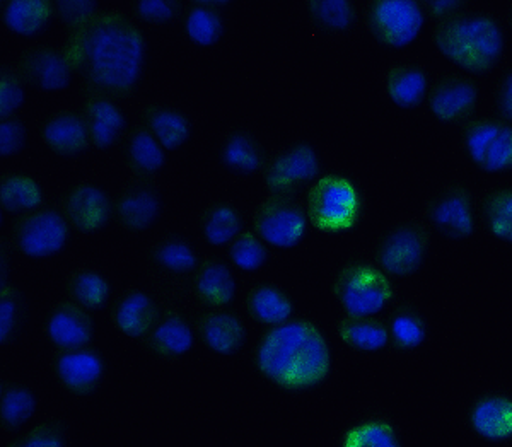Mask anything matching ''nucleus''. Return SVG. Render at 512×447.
Returning <instances> with one entry per match:
<instances>
[{
  "instance_id": "f257e3e1",
  "label": "nucleus",
  "mask_w": 512,
  "mask_h": 447,
  "mask_svg": "<svg viewBox=\"0 0 512 447\" xmlns=\"http://www.w3.org/2000/svg\"><path fill=\"white\" fill-rule=\"evenodd\" d=\"M64 52L86 99L122 103L134 98L151 65L146 31L125 14H105L67 33Z\"/></svg>"
},
{
  "instance_id": "f03ea898",
  "label": "nucleus",
  "mask_w": 512,
  "mask_h": 447,
  "mask_svg": "<svg viewBox=\"0 0 512 447\" xmlns=\"http://www.w3.org/2000/svg\"><path fill=\"white\" fill-rule=\"evenodd\" d=\"M335 360L328 333L308 316L263 331L251 355L256 374L292 396L323 388L333 378Z\"/></svg>"
},
{
  "instance_id": "7ed1b4c3",
  "label": "nucleus",
  "mask_w": 512,
  "mask_h": 447,
  "mask_svg": "<svg viewBox=\"0 0 512 447\" xmlns=\"http://www.w3.org/2000/svg\"><path fill=\"white\" fill-rule=\"evenodd\" d=\"M432 43L456 69L485 79L504 62L509 38L501 18L485 11H465L434 24Z\"/></svg>"
},
{
  "instance_id": "20e7f679",
  "label": "nucleus",
  "mask_w": 512,
  "mask_h": 447,
  "mask_svg": "<svg viewBox=\"0 0 512 447\" xmlns=\"http://www.w3.org/2000/svg\"><path fill=\"white\" fill-rule=\"evenodd\" d=\"M311 227L326 236L354 233L366 214L361 183L344 171L326 169L308 197Z\"/></svg>"
},
{
  "instance_id": "39448f33",
  "label": "nucleus",
  "mask_w": 512,
  "mask_h": 447,
  "mask_svg": "<svg viewBox=\"0 0 512 447\" xmlns=\"http://www.w3.org/2000/svg\"><path fill=\"white\" fill-rule=\"evenodd\" d=\"M332 294L347 318H381L396 292L388 273L364 256H352L335 273Z\"/></svg>"
},
{
  "instance_id": "423d86ee",
  "label": "nucleus",
  "mask_w": 512,
  "mask_h": 447,
  "mask_svg": "<svg viewBox=\"0 0 512 447\" xmlns=\"http://www.w3.org/2000/svg\"><path fill=\"white\" fill-rule=\"evenodd\" d=\"M325 171L320 149L309 140H296L270 156L262 171L263 185L274 198L299 200Z\"/></svg>"
},
{
  "instance_id": "0eeeda50",
  "label": "nucleus",
  "mask_w": 512,
  "mask_h": 447,
  "mask_svg": "<svg viewBox=\"0 0 512 447\" xmlns=\"http://www.w3.org/2000/svg\"><path fill=\"white\" fill-rule=\"evenodd\" d=\"M11 234L19 255L33 262H48L67 251L74 239V227L64 210L45 204L31 214L14 219Z\"/></svg>"
},
{
  "instance_id": "6e6552de",
  "label": "nucleus",
  "mask_w": 512,
  "mask_h": 447,
  "mask_svg": "<svg viewBox=\"0 0 512 447\" xmlns=\"http://www.w3.org/2000/svg\"><path fill=\"white\" fill-rule=\"evenodd\" d=\"M366 23L374 43L386 52L414 47L431 23L425 2L373 0L367 6Z\"/></svg>"
},
{
  "instance_id": "1a4fd4ad",
  "label": "nucleus",
  "mask_w": 512,
  "mask_h": 447,
  "mask_svg": "<svg viewBox=\"0 0 512 447\" xmlns=\"http://www.w3.org/2000/svg\"><path fill=\"white\" fill-rule=\"evenodd\" d=\"M431 256V236L420 222L388 227L374 246L373 258L391 279H410L424 270Z\"/></svg>"
},
{
  "instance_id": "9d476101",
  "label": "nucleus",
  "mask_w": 512,
  "mask_h": 447,
  "mask_svg": "<svg viewBox=\"0 0 512 447\" xmlns=\"http://www.w3.org/2000/svg\"><path fill=\"white\" fill-rule=\"evenodd\" d=\"M463 152L478 173L512 175V125L477 117L463 127Z\"/></svg>"
},
{
  "instance_id": "9b49d317",
  "label": "nucleus",
  "mask_w": 512,
  "mask_h": 447,
  "mask_svg": "<svg viewBox=\"0 0 512 447\" xmlns=\"http://www.w3.org/2000/svg\"><path fill=\"white\" fill-rule=\"evenodd\" d=\"M478 217L473 193L460 183L443 188L425 207V221L432 231L453 243H461L477 234Z\"/></svg>"
},
{
  "instance_id": "f8f14e48",
  "label": "nucleus",
  "mask_w": 512,
  "mask_h": 447,
  "mask_svg": "<svg viewBox=\"0 0 512 447\" xmlns=\"http://www.w3.org/2000/svg\"><path fill=\"white\" fill-rule=\"evenodd\" d=\"M255 229L270 250L294 251L308 241L313 227L306 205L272 197L256 210Z\"/></svg>"
},
{
  "instance_id": "ddd939ff",
  "label": "nucleus",
  "mask_w": 512,
  "mask_h": 447,
  "mask_svg": "<svg viewBox=\"0 0 512 447\" xmlns=\"http://www.w3.org/2000/svg\"><path fill=\"white\" fill-rule=\"evenodd\" d=\"M480 84L461 74H443L434 81L427 99V110L443 127L460 128L477 118Z\"/></svg>"
},
{
  "instance_id": "4468645a",
  "label": "nucleus",
  "mask_w": 512,
  "mask_h": 447,
  "mask_svg": "<svg viewBox=\"0 0 512 447\" xmlns=\"http://www.w3.org/2000/svg\"><path fill=\"white\" fill-rule=\"evenodd\" d=\"M60 209L76 233L96 236L105 233L115 219V198L105 186L86 181L65 190Z\"/></svg>"
},
{
  "instance_id": "2eb2a0df",
  "label": "nucleus",
  "mask_w": 512,
  "mask_h": 447,
  "mask_svg": "<svg viewBox=\"0 0 512 447\" xmlns=\"http://www.w3.org/2000/svg\"><path fill=\"white\" fill-rule=\"evenodd\" d=\"M18 76L28 89L40 93H59L74 84L77 74L64 48L40 45L28 48L19 55Z\"/></svg>"
},
{
  "instance_id": "dca6fc26",
  "label": "nucleus",
  "mask_w": 512,
  "mask_h": 447,
  "mask_svg": "<svg viewBox=\"0 0 512 447\" xmlns=\"http://www.w3.org/2000/svg\"><path fill=\"white\" fill-rule=\"evenodd\" d=\"M108 367L105 352L96 345L53 355L55 378L67 393L77 398L96 395L105 383Z\"/></svg>"
},
{
  "instance_id": "f3484780",
  "label": "nucleus",
  "mask_w": 512,
  "mask_h": 447,
  "mask_svg": "<svg viewBox=\"0 0 512 447\" xmlns=\"http://www.w3.org/2000/svg\"><path fill=\"white\" fill-rule=\"evenodd\" d=\"M197 342L219 357L241 354L250 340V331L233 308H205L192 318Z\"/></svg>"
},
{
  "instance_id": "a211bd4d",
  "label": "nucleus",
  "mask_w": 512,
  "mask_h": 447,
  "mask_svg": "<svg viewBox=\"0 0 512 447\" xmlns=\"http://www.w3.org/2000/svg\"><path fill=\"white\" fill-rule=\"evenodd\" d=\"M47 340L57 352H74L94 345L96 318L70 299L53 306L43 321Z\"/></svg>"
},
{
  "instance_id": "6ab92c4d",
  "label": "nucleus",
  "mask_w": 512,
  "mask_h": 447,
  "mask_svg": "<svg viewBox=\"0 0 512 447\" xmlns=\"http://www.w3.org/2000/svg\"><path fill=\"white\" fill-rule=\"evenodd\" d=\"M163 214L164 195L154 181H132L115 197V219L130 233L151 231Z\"/></svg>"
},
{
  "instance_id": "aec40b11",
  "label": "nucleus",
  "mask_w": 512,
  "mask_h": 447,
  "mask_svg": "<svg viewBox=\"0 0 512 447\" xmlns=\"http://www.w3.org/2000/svg\"><path fill=\"white\" fill-rule=\"evenodd\" d=\"M466 425L490 446L512 442V393L495 389L478 395L468 405Z\"/></svg>"
},
{
  "instance_id": "412c9836",
  "label": "nucleus",
  "mask_w": 512,
  "mask_h": 447,
  "mask_svg": "<svg viewBox=\"0 0 512 447\" xmlns=\"http://www.w3.org/2000/svg\"><path fill=\"white\" fill-rule=\"evenodd\" d=\"M110 314L122 335L132 340H147L168 313L152 292L128 289L113 301Z\"/></svg>"
},
{
  "instance_id": "4be33fe9",
  "label": "nucleus",
  "mask_w": 512,
  "mask_h": 447,
  "mask_svg": "<svg viewBox=\"0 0 512 447\" xmlns=\"http://www.w3.org/2000/svg\"><path fill=\"white\" fill-rule=\"evenodd\" d=\"M84 117L89 147L94 151L110 152L122 147L132 130L127 111L120 103L106 99H84L79 108Z\"/></svg>"
},
{
  "instance_id": "5701e85b",
  "label": "nucleus",
  "mask_w": 512,
  "mask_h": 447,
  "mask_svg": "<svg viewBox=\"0 0 512 447\" xmlns=\"http://www.w3.org/2000/svg\"><path fill=\"white\" fill-rule=\"evenodd\" d=\"M231 9L233 2L224 0H190L180 21L181 31L195 48L216 47L226 38Z\"/></svg>"
},
{
  "instance_id": "b1692460",
  "label": "nucleus",
  "mask_w": 512,
  "mask_h": 447,
  "mask_svg": "<svg viewBox=\"0 0 512 447\" xmlns=\"http://www.w3.org/2000/svg\"><path fill=\"white\" fill-rule=\"evenodd\" d=\"M190 291L209 308H233L238 301L239 282L229 260L207 258L188 279Z\"/></svg>"
},
{
  "instance_id": "393cba45",
  "label": "nucleus",
  "mask_w": 512,
  "mask_h": 447,
  "mask_svg": "<svg viewBox=\"0 0 512 447\" xmlns=\"http://www.w3.org/2000/svg\"><path fill=\"white\" fill-rule=\"evenodd\" d=\"M2 26L21 40H40L52 31L57 19L55 0H2Z\"/></svg>"
},
{
  "instance_id": "a878e982",
  "label": "nucleus",
  "mask_w": 512,
  "mask_h": 447,
  "mask_svg": "<svg viewBox=\"0 0 512 447\" xmlns=\"http://www.w3.org/2000/svg\"><path fill=\"white\" fill-rule=\"evenodd\" d=\"M217 159L227 175L248 180L262 173L270 154L258 135L253 134V130L239 127L222 140Z\"/></svg>"
},
{
  "instance_id": "bb28decb",
  "label": "nucleus",
  "mask_w": 512,
  "mask_h": 447,
  "mask_svg": "<svg viewBox=\"0 0 512 447\" xmlns=\"http://www.w3.org/2000/svg\"><path fill=\"white\" fill-rule=\"evenodd\" d=\"M140 127L151 134L168 152H178L192 142L193 120L187 111L176 106L154 103L144 106L139 115Z\"/></svg>"
},
{
  "instance_id": "cd10ccee",
  "label": "nucleus",
  "mask_w": 512,
  "mask_h": 447,
  "mask_svg": "<svg viewBox=\"0 0 512 447\" xmlns=\"http://www.w3.org/2000/svg\"><path fill=\"white\" fill-rule=\"evenodd\" d=\"M40 137L48 151L67 161H76L91 149L81 110L62 111L45 118Z\"/></svg>"
},
{
  "instance_id": "c85d7f7f",
  "label": "nucleus",
  "mask_w": 512,
  "mask_h": 447,
  "mask_svg": "<svg viewBox=\"0 0 512 447\" xmlns=\"http://www.w3.org/2000/svg\"><path fill=\"white\" fill-rule=\"evenodd\" d=\"M246 313L256 325L275 328L294 320L297 301L286 287L274 282H256L245 296Z\"/></svg>"
},
{
  "instance_id": "c756f323",
  "label": "nucleus",
  "mask_w": 512,
  "mask_h": 447,
  "mask_svg": "<svg viewBox=\"0 0 512 447\" xmlns=\"http://www.w3.org/2000/svg\"><path fill=\"white\" fill-rule=\"evenodd\" d=\"M390 349L396 354H414L429 343L432 330L429 318L412 302H398L386 314Z\"/></svg>"
},
{
  "instance_id": "7c9ffc66",
  "label": "nucleus",
  "mask_w": 512,
  "mask_h": 447,
  "mask_svg": "<svg viewBox=\"0 0 512 447\" xmlns=\"http://www.w3.org/2000/svg\"><path fill=\"white\" fill-rule=\"evenodd\" d=\"M384 84L391 105L402 111H417L427 105L434 77L422 65L398 64L388 70Z\"/></svg>"
},
{
  "instance_id": "2f4dec72",
  "label": "nucleus",
  "mask_w": 512,
  "mask_h": 447,
  "mask_svg": "<svg viewBox=\"0 0 512 447\" xmlns=\"http://www.w3.org/2000/svg\"><path fill=\"white\" fill-rule=\"evenodd\" d=\"M149 260L159 272L176 279H190L204 262L197 244L181 233H171L161 239L149 251Z\"/></svg>"
},
{
  "instance_id": "473e14b6",
  "label": "nucleus",
  "mask_w": 512,
  "mask_h": 447,
  "mask_svg": "<svg viewBox=\"0 0 512 447\" xmlns=\"http://www.w3.org/2000/svg\"><path fill=\"white\" fill-rule=\"evenodd\" d=\"M197 343L193 321L183 314H166L158 328L147 338L146 347L158 359H183L192 354Z\"/></svg>"
},
{
  "instance_id": "72a5a7b5",
  "label": "nucleus",
  "mask_w": 512,
  "mask_h": 447,
  "mask_svg": "<svg viewBox=\"0 0 512 447\" xmlns=\"http://www.w3.org/2000/svg\"><path fill=\"white\" fill-rule=\"evenodd\" d=\"M122 156L139 180H154L169 161V152L142 127H132L123 140Z\"/></svg>"
},
{
  "instance_id": "f704fd0d",
  "label": "nucleus",
  "mask_w": 512,
  "mask_h": 447,
  "mask_svg": "<svg viewBox=\"0 0 512 447\" xmlns=\"http://www.w3.org/2000/svg\"><path fill=\"white\" fill-rule=\"evenodd\" d=\"M245 215L229 202H212L198 219V227L205 244L212 250L229 248L234 239L246 229Z\"/></svg>"
},
{
  "instance_id": "c9c22d12",
  "label": "nucleus",
  "mask_w": 512,
  "mask_h": 447,
  "mask_svg": "<svg viewBox=\"0 0 512 447\" xmlns=\"http://www.w3.org/2000/svg\"><path fill=\"white\" fill-rule=\"evenodd\" d=\"M47 204L45 188L28 173H4L0 176L2 215L18 219Z\"/></svg>"
},
{
  "instance_id": "e433bc0d",
  "label": "nucleus",
  "mask_w": 512,
  "mask_h": 447,
  "mask_svg": "<svg viewBox=\"0 0 512 447\" xmlns=\"http://www.w3.org/2000/svg\"><path fill=\"white\" fill-rule=\"evenodd\" d=\"M338 337L355 354L379 355L390 349L388 326L383 318H347L337 323Z\"/></svg>"
},
{
  "instance_id": "4c0bfd02",
  "label": "nucleus",
  "mask_w": 512,
  "mask_h": 447,
  "mask_svg": "<svg viewBox=\"0 0 512 447\" xmlns=\"http://www.w3.org/2000/svg\"><path fill=\"white\" fill-rule=\"evenodd\" d=\"M65 292L70 301L76 302L77 306L96 314L110 308L115 287L103 270L82 268L70 275L65 284Z\"/></svg>"
},
{
  "instance_id": "58836bf2",
  "label": "nucleus",
  "mask_w": 512,
  "mask_h": 447,
  "mask_svg": "<svg viewBox=\"0 0 512 447\" xmlns=\"http://www.w3.org/2000/svg\"><path fill=\"white\" fill-rule=\"evenodd\" d=\"M40 396L28 384L0 381V425L7 434H19L38 412Z\"/></svg>"
},
{
  "instance_id": "ea45409f",
  "label": "nucleus",
  "mask_w": 512,
  "mask_h": 447,
  "mask_svg": "<svg viewBox=\"0 0 512 447\" xmlns=\"http://www.w3.org/2000/svg\"><path fill=\"white\" fill-rule=\"evenodd\" d=\"M338 447H405V439L390 418H364L342 430Z\"/></svg>"
},
{
  "instance_id": "a19ab883",
  "label": "nucleus",
  "mask_w": 512,
  "mask_h": 447,
  "mask_svg": "<svg viewBox=\"0 0 512 447\" xmlns=\"http://www.w3.org/2000/svg\"><path fill=\"white\" fill-rule=\"evenodd\" d=\"M308 18L321 35H349L359 23L354 0H309Z\"/></svg>"
},
{
  "instance_id": "79ce46f5",
  "label": "nucleus",
  "mask_w": 512,
  "mask_h": 447,
  "mask_svg": "<svg viewBox=\"0 0 512 447\" xmlns=\"http://www.w3.org/2000/svg\"><path fill=\"white\" fill-rule=\"evenodd\" d=\"M485 233L499 243L512 246V186H495L478 205Z\"/></svg>"
},
{
  "instance_id": "37998d69",
  "label": "nucleus",
  "mask_w": 512,
  "mask_h": 447,
  "mask_svg": "<svg viewBox=\"0 0 512 447\" xmlns=\"http://www.w3.org/2000/svg\"><path fill=\"white\" fill-rule=\"evenodd\" d=\"M30 302L16 284L2 287L0 294V345L6 349L23 337L30 325Z\"/></svg>"
},
{
  "instance_id": "c03bdc74",
  "label": "nucleus",
  "mask_w": 512,
  "mask_h": 447,
  "mask_svg": "<svg viewBox=\"0 0 512 447\" xmlns=\"http://www.w3.org/2000/svg\"><path fill=\"white\" fill-rule=\"evenodd\" d=\"M227 260L234 270L245 275L262 272L270 265L272 253L268 244L250 227L234 239L233 244L227 248Z\"/></svg>"
},
{
  "instance_id": "a18cd8bd",
  "label": "nucleus",
  "mask_w": 512,
  "mask_h": 447,
  "mask_svg": "<svg viewBox=\"0 0 512 447\" xmlns=\"http://www.w3.org/2000/svg\"><path fill=\"white\" fill-rule=\"evenodd\" d=\"M183 0H135L132 2V19L146 26H171L180 23L185 14Z\"/></svg>"
},
{
  "instance_id": "49530a36",
  "label": "nucleus",
  "mask_w": 512,
  "mask_h": 447,
  "mask_svg": "<svg viewBox=\"0 0 512 447\" xmlns=\"http://www.w3.org/2000/svg\"><path fill=\"white\" fill-rule=\"evenodd\" d=\"M6 447H70L69 427L60 418L43 420L26 434L7 442Z\"/></svg>"
},
{
  "instance_id": "de8ad7c7",
  "label": "nucleus",
  "mask_w": 512,
  "mask_h": 447,
  "mask_svg": "<svg viewBox=\"0 0 512 447\" xmlns=\"http://www.w3.org/2000/svg\"><path fill=\"white\" fill-rule=\"evenodd\" d=\"M26 86L19 79L18 72H14L7 65H0V118L19 117V113L26 105L28 93Z\"/></svg>"
},
{
  "instance_id": "09e8293b",
  "label": "nucleus",
  "mask_w": 512,
  "mask_h": 447,
  "mask_svg": "<svg viewBox=\"0 0 512 447\" xmlns=\"http://www.w3.org/2000/svg\"><path fill=\"white\" fill-rule=\"evenodd\" d=\"M55 11L59 23L72 33L98 19L101 4L98 0H55Z\"/></svg>"
},
{
  "instance_id": "8fccbe9b",
  "label": "nucleus",
  "mask_w": 512,
  "mask_h": 447,
  "mask_svg": "<svg viewBox=\"0 0 512 447\" xmlns=\"http://www.w3.org/2000/svg\"><path fill=\"white\" fill-rule=\"evenodd\" d=\"M30 146V130L23 118L0 120V159L6 161L23 154Z\"/></svg>"
},
{
  "instance_id": "3c124183",
  "label": "nucleus",
  "mask_w": 512,
  "mask_h": 447,
  "mask_svg": "<svg viewBox=\"0 0 512 447\" xmlns=\"http://www.w3.org/2000/svg\"><path fill=\"white\" fill-rule=\"evenodd\" d=\"M494 118L512 125V67L502 72L494 96Z\"/></svg>"
},
{
  "instance_id": "603ef678",
  "label": "nucleus",
  "mask_w": 512,
  "mask_h": 447,
  "mask_svg": "<svg viewBox=\"0 0 512 447\" xmlns=\"http://www.w3.org/2000/svg\"><path fill=\"white\" fill-rule=\"evenodd\" d=\"M429 18L434 19L436 23L444 21V19L453 18L460 12L468 11V4L461 0H432L425 4Z\"/></svg>"
},
{
  "instance_id": "864d4df0",
  "label": "nucleus",
  "mask_w": 512,
  "mask_h": 447,
  "mask_svg": "<svg viewBox=\"0 0 512 447\" xmlns=\"http://www.w3.org/2000/svg\"><path fill=\"white\" fill-rule=\"evenodd\" d=\"M12 284L11 282V251L7 239L2 238V287Z\"/></svg>"
},
{
  "instance_id": "5fc2aeb1",
  "label": "nucleus",
  "mask_w": 512,
  "mask_h": 447,
  "mask_svg": "<svg viewBox=\"0 0 512 447\" xmlns=\"http://www.w3.org/2000/svg\"><path fill=\"white\" fill-rule=\"evenodd\" d=\"M507 24H509V30H511L512 33V6L509 11H507Z\"/></svg>"
}]
</instances>
